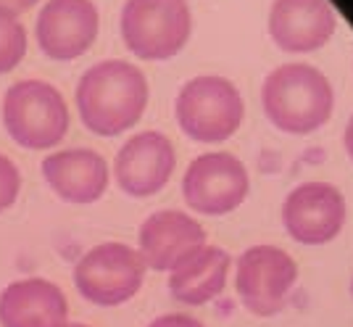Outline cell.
<instances>
[{
  "label": "cell",
  "mask_w": 353,
  "mask_h": 327,
  "mask_svg": "<svg viewBox=\"0 0 353 327\" xmlns=\"http://www.w3.org/2000/svg\"><path fill=\"white\" fill-rule=\"evenodd\" d=\"M79 117L90 132L119 135L134 127L148 106L145 75L127 61H101L77 85Z\"/></svg>",
  "instance_id": "cell-1"
},
{
  "label": "cell",
  "mask_w": 353,
  "mask_h": 327,
  "mask_svg": "<svg viewBox=\"0 0 353 327\" xmlns=\"http://www.w3.org/2000/svg\"><path fill=\"white\" fill-rule=\"evenodd\" d=\"M261 106L269 121L290 135H309L330 121L335 92L330 79L311 63H282L266 75Z\"/></svg>",
  "instance_id": "cell-2"
},
{
  "label": "cell",
  "mask_w": 353,
  "mask_h": 327,
  "mask_svg": "<svg viewBox=\"0 0 353 327\" xmlns=\"http://www.w3.org/2000/svg\"><path fill=\"white\" fill-rule=\"evenodd\" d=\"M176 121L182 132L201 143H221L245 119V101L227 77L201 75L185 82L176 95Z\"/></svg>",
  "instance_id": "cell-3"
},
{
  "label": "cell",
  "mask_w": 353,
  "mask_h": 327,
  "mask_svg": "<svg viewBox=\"0 0 353 327\" xmlns=\"http://www.w3.org/2000/svg\"><path fill=\"white\" fill-rule=\"evenodd\" d=\"M3 124L24 148H53L69 130V108L53 85L24 79L11 85L3 98Z\"/></svg>",
  "instance_id": "cell-4"
},
{
  "label": "cell",
  "mask_w": 353,
  "mask_h": 327,
  "mask_svg": "<svg viewBox=\"0 0 353 327\" xmlns=\"http://www.w3.org/2000/svg\"><path fill=\"white\" fill-rule=\"evenodd\" d=\"M192 32L185 0H127L121 8V37L134 56L163 61L176 56Z\"/></svg>",
  "instance_id": "cell-5"
},
{
  "label": "cell",
  "mask_w": 353,
  "mask_h": 327,
  "mask_svg": "<svg viewBox=\"0 0 353 327\" xmlns=\"http://www.w3.org/2000/svg\"><path fill=\"white\" fill-rule=\"evenodd\" d=\"M145 261L127 243H101L74 267V285L95 306H119L143 288Z\"/></svg>",
  "instance_id": "cell-6"
},
{
  "label": "cell",
  "mask_w": 353,
  "mask_h": 327,
  "mask_svg": "<svg viewBox=\"0 0 353 327\" xmlns=\"http://www.w3.org/2000/svg\"><path fill=\"white\" fill-rule=\"evenodd\" d=\"M298 283V264L277 246H250L237 259V296L256 317H272L285 309Z\"/></svg>",
  "instance_id": "cell-7"
},
{
  "label": "cell",
  "mask_w": 353,
  "mask_h": 327,
  "mask_svg": "<svg viewBox=\"0 0 353 327\" xmlns=\"http://www.w3.org/2000/svg\"><path fill=\"white\" fill-rule=\"evenodd\" d=\"M248 190L250 177L245 164L227 150L201 153L182 177V195L188 206L208 217L235 211L248 198Z\"/></svg>",
  "instance_id": "cell-8"
},
{
  "label": "cell",
  "mask_w": 353,
  "mask_h": 327,
  "mask_svg": "<svg viewBox=\"0 0 353 327\" xmlns=\"http://www.w3.org/2000/svg\"><path fill=\"white\" fill-rule=\"evenodd\" d=\"M345 217V198L330 182H303L282 204V224L288 235L303 246H324L335 240Z\"/></svg>",
  "instance_id": "cell-9"
},
{
  "label": "cell",
  "mask_w": 353,
  "mask_h": 327,
  "mask_svg": "<svg viewBox=\"0 0 353 327\" xmlns=\"http://www.w3.org/2000/svg\"><path fill=\"white\" fill-rule=\"evenodd\" d=\"M174 164L176 153L172 140L163 132L145 130V132L132 135L119 148L114 175H117L119 188L127 195L145 198V195L159 193L169 182Z\"/></svg>",
  "instance_id": "cell-10"
},
{
  "label": "cell",
  "mask_w": 353,
  "mask_h": 327,
  "mask_svg": "<svg viewBox=\"0 0 353 327\" xmlns=\"http://www.w3.org/2000/svg\"><path fill=\"white\" fill-rule=\"evenodd\" d=\"M98 24L92 0H48L37 16V43L50 59L72 61L95 43Z\"/></svg>",
  "instance_id": "cell-11"
},
{
  "label": "cell",
  "mask_w": 353,
  "mask_h": 327,
  "mask_svg": "<svg viewBox=\"0 0 353 327\" xmlns=\"http://www.w3.org/2000/svg\"><path fill=\"white\" fill-rule=\"evenodd\" d=\"M338 16L330 0H274L269 8V34L282 50L309 53L330 43Z\"/></svg>",
  "instance_id": "cell-12"
},
{
  "label": "cell",
  "mask_w": 353,
  "mask_h": 327,
  "mask_svg": "<svg viewBox=\"0 0 353 327\" xmlns=\"http://www.w3.org/2000/svg\"><path fill=\"white\" fill-rule=\"evenodd\" d=\"M140 256L145 267L169 272L188 253L206 246V230L190 214L176 208H161L140 224Z\"/></svg>",
  "instance_id": "cell-13"
},
{
  "label": "cell",
  "mask_w": 353,
  "mask_h": 327,
  "mask_svg": "<svg viewBox=\"0 0 353 327\" xmlns=\"http://www.w3.org/2000/svg\"><path fill=\"white\" fill-rule=\"evenodd\" d=\"M69 304L56 283L16 280L0 293V327H66Z\"/></svg>",
  "instance_id": "cell-14"
},
{
  "label": "cell",
  "mask_w": 353,
  "mask_h": 327,
  "mask_svg": "<svg viewBox=\"0 0 353 327\" xmlns=\"http://www.w3.org/2000/svg\"><path fill=\"white\" fill-rule=\"evenodd\" d=\"M48 185L69 204H95L108 188V164L90 148H69L43 159Z\"/></svg>",
  "instance_id": "cell-15"
},
{
  "label": "cell",
  "mask_w": 353,
  "mask_h": 327,
  "mask_svg": "<svg viewBox=\"0 0 353 327\" xmlns=\"http://www.w3.org/2000/svg\"><path fill=\"white\" fill-rule=\"evenodd\" d=\"M230 264L232 256L224 248L201 246L169 269V293L188 306H203L224 290Z\"/></svg>",
  "instance_id": "cell-16"
},
{
  "label": "cell",
  "mask_w": 353,
  "mask_h": 327,
  "mask_svg": "<svg viewBox=\"0 0 353 327\" xmlns=\"http://www.w3.org/2000/svg\"><path fill=\"white\" fill-rule=\"evenodd\" d=\"M27 53V32L8 11H0V75L11 72Z\"/></svg>",
  "instance_id": "cell-17"
},
{
  "label": "cell",
  "mask_w": 353,
  "mask_h": 327,
  "mask_svg": "<svg viewBox=\"0 0 353 327\" xmlns=\"http://www.w3.org/2000/svg\"><path fill=\"white\" fill-rule=\"evenodd\" d=\"M21 188V175L14 166L11 159H6L0 153V211H6L8 206H14L16 195Z\"/></svg>",
  "instance_id": "cell-18"
},
{
  "label": "cell",
  "mask_w": 353,
  "mask_h": 327,
  "mask_svg": "<svg viewBox=\"0 0 353 327\" xmlns=\"http://www.w3.org/2000/svg\"><path fill=\"white\" fill-rule=\"evenodd\" d=\"M148 327H206V325L198 322L190 314H163L159 319H153Z\"/></svg>",
  "instance_id": "cell-19"
},
{
  "label": "cell",
  "mask_w": 353,
  "mask_h": 327,
  "mask_svg": "<svg viewBox=\"0 0 353 327\" xmlns=\"http://www.w3.org/2000/svg\"><path fill=\"white\" fill-rule=\"evenodd\" d=\"M40 0H0V11H8V14H21V11H30L32 6H37Z\"/></svg>",
  "instance_id": "cell-20"
},
{
  "label": "cell",
  "mask_w": 353,
  "mask_h": 327,
  "mask_svg": "<svg viewBox=\"0 0 353 327\" xmlns=\"http://www.w3.org/2000/svg\"><path fill=\"white\" fill-rule=\"evenodd\" d=\"M343 146H345V150H348V156L353 159V117L348 119V124H345V135H343Z\"/></svg>",
  "instance_id": "cell-21"
},
{
  "label": "cell",
  "mask_w": 353,
  "mask_h": 327,
  "mask_svg": "<svg viewBox=\"0 0 353 327\" xmlns=\"http://www.w3.org/2000/svg\"><path fill=\"white\" fill-rule=\"evenodd\" d=\"M66 327H88V325H66Z\"/></svg>",
  "instance_id": "cell-22"
},
{
  "label": "cell",
  "mask_w": 353,
  "mask_h": 327,
  "mask_svg": "<svg viewBox=\"0 0 353 327\" xmlns=\"http://www.w3.org/2000/svg\"><path fill=\"white\" fill-rule=\"evenodd\" d=\"M351 296H353V280H351Z\"/></svg>",
  "instance_id": "cell-23"
}]
</instances>
